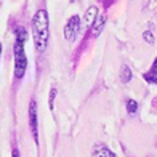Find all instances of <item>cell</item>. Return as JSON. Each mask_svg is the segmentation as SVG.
Wrapping results in <instances>:
<instances>
[{"label": "cell", "instance_id": "30bf717a", "mask_svg": "<svg viewBox=\"0 0 157 157\" xmlns=\"http://www.w3.org/2000/svg\"><path fill=\"white\" fill-rule=\"evenodd\" d=\"M125 106H127V112L130 114V116H133V114L138 112V103L135 101V99H127Z\"/></svg>", "mask_w": 157, "mask_h": 157}, {"label": "cell", "instance_id": "6da1fadb", "mask_svg": "<svg viewBox=\"0 0 157 157\" xmlns=\"http://www.w3.org/2000/svg\"><path fill=\"white\" fill-rule=\"evenodd\" d=\"M32 35H34V45L39 53L45 52L50 37V21L47 10H39L32 18Z\"/></svg>", "mask_w": 157, "mask_h": 157}, {"label": "cell", "instance_id": "52a82bcc", "mask_svg": "<svg viewBox=\"0 0 157 157\" xmlns=\"http://www.w3.org/2000/svg\"><path fill=\"white\" fill-rule=\"evenodd\" d=\"M104 23H106V16L104 15L96 16V19L93 21V24H91V35H93V37L99 35V32H101L103 27H104Z\"/></svg>", "mask_w": 157, "mask_h": 157}, {"label": "cell", "instance_id": "ba28073f", "mask_svg": "<svg viewBox=\"0 0 157 157\" xmlns=\"http://www.w3.org/2000/svg\"><path fill=\"white\" fill-rule=\"evenodd\" d=\"M93 157H116V154L106 146H96L93 151Z\"/></svg>", "mask_w": 157, "mask_h": 157}, {"label": "cell", "instance_id": "5b68a950", "mask_svg": "<svg viewBox=\"0 0 157 157\" xmlns=\"http://www.w3.org/2000/svg\"><path fill=\"white\" fill-rule=\"evenodd\" d=\"M143 77H144V80H146L147 83L157 85V58L154 59L151 69H149L147 72H144V75H143Z\"/></svg>", "mask_w": 157, "mask_h": 157}, {"label": "cell", "instance_id": "9c48e42d", "mask_svg": "<svg viewBox=\"0 0 157 157\" xmlns=\"http://www.w3.org/2000/svg\"><path fill=\"white\" fill-rule=\"evenodd\" d=\"M132 71H130V67L127 66V64H124L122 66V71H120V80H122V83H128L132 80Z\"/></svg>", "mask_w": 157, "mask_h": 157}, {"label": "cell", "instance_id": "4fadbf2b", "mask_svg": "<svg viewBox=\"0 0 157 157\" xmlns=\"http://www.w3.org/2000/svg\"><path fill=\"white\" fill-rule=\"evenodd\" d=\"M26 37H27L26 31L23 29V27H18V29H16V39H19V40H24V42H26Z\"/></svg>", "mask_w": 157, "mask_h": 157}, {"label": "cell", "instance_id": "8fae6325", "mask_svg": "<svg viewBox=\"0 0 157 157\" xmlns=\"http://www.w3.org/2000/svg\"><path fill=\"white\" fill-rule=\"evenodd\" d=\"M55 98H56V90L52 88V90H50V98H48V106H50V109H52V111L55 108Z\"/></svg>", "mask_w": 157, "mask_h": 157}, {"label": "cell", "instance_id": "7c38bea8", "mask_svg": "<svg viewBox=\"0 0 157 157\" xmlns=\"http://www.w3.org/2000/svg\"><path fill=\"white\" fill-rule=\"evenodd\" d=\"M143 39H144L146 42H147V44L149 45H152L154 44V35H152V32H149V31H146V32H143Z\"/></svg>", "mask_w": 157, "mask_h": 157}, {"label": "cell", "instance_id": "5bb4252c", "mask_svg": "<svg viewBox=\"0 0 157 157\" xmlns=\"http://www.w3.org/2000/svg\"><path fill=\"white\" fill-rule=\"evenodd\" d=\"M11 155H13V157H21V155H19V151H18L16 147L13 149V152H11Z\"/></svg>", "mask_w": 157, "mask_h": 157}, {"label": "cell", "instance_id": "9a60e30c", "mask_svg": "<svg viewBox=\"0 0 157 157\" xmlns=\"http://www.w3.org/2000/svg\"><path fill=\"white\" fill-rule=\"evenodd\" d=\"M0 56H2V42H0Z\"/></svg>", "mask_w": 157, "mask_h": 157}, {"label": "cell", "instance_id": "7a4b0ae2", "mask_svg": "<svg viewBox=\"0 0 157 157\" xmlns=\"http://www.w3.org/2000/svg\"><path fill=\"white\" fill-rule=\"evenodd\" d=\"M15 77L16 78H23L27 69V58H26V52H24V40L16 39L15 42Z\"/></svg>", "mask_w": 157, "mask_h": 157}, {"label": "cell", "instance_id": "3957f363", "mask_svg": "<svg viewBox=\"0 0 157 157\" xmlns=\"http://www.w3.org/2000/svg\"><path fill=\"white\" fill-rule=\"evenodd\" d=\"M78 31H80V18L77 15H74V16L69 18V21L66 23V26H64V37L69 42H74Z\"/></svg>", "mask_w": 157, "mask_h": 157}, {"label": "cell", "instance_id": "8992f818", "mask_svg": "<svg viewBox=\"0 0 157 157\" xmlns=\"http://www.w3.org/2000/svg\"><path fill=\"white\" fill-rule=\"evenodd\" d=\"M98 6H90V8L87 10V13H85V18H83V23H85V27H91V24H93V21L96 19L98 16Z\"/></svg>", "mask_w": 157, "mask_h": 157}, {"label": "cell", "instance_id": "277c9868", "mask_svg": "<svg viewBox=\"0 0 157 157\" xmlns=\"http://www.w3.org/2000/svg\"><path fill=\"white\" fill-rule=\"evenodd\" d=\"M29 127L35 144H39V124H37V103L35 99H31L29 103Z\"/></svg>", "mask_w": 157, "mask_h": 157}]
</instances>
